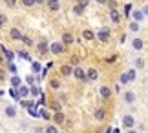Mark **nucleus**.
Returning <instances> with one entry per match:
<instances>
[{"mask_svg":"<svg viewBox=\"0 0 148 133\" xmlns=\"http://www.w3.org/2000/svg\"><path fill=\"white\" fill-rule=\"evenodd\" d=\"M35 133H44V130H40V128H37V130H35Z\"/></svg>","mask_w":148,"mask_h":133,"instance_id":"obj_49","label":"nucleus"},{"mask_svg":"<svg viewBox=\"0 0 148 133\" xmlns=\"http://www.w3.org/2000/svg\"><path fill=\"white\" fill-rule=\"evenodd\" d=\"M71 62H73V64H79V62H81V59H79V57L75 55V57H73V59H71Z\"/></svg>","mask_w":148,"mask_h":133,"instance_id":"obj_44","label":"nucleus"},{"mask_svg":"<svg viewBox=\"0 0 148 133\" xmlns=\"http://www.w3.org/2000/svg\"><path fill=\"white\" fill-rule=\"evenodd\" d=\"M123 128H126V130H134L135 128V119L132 115H124L123 117Z\"/></svg>","mask_w":148,"mask_h":133,"instance_id":"obj_1","label":"nucleus"},{"mask_svg":"<svg viewBox=\"0 0 148 133\" xmlns=\"http://www.w3.org/2000/svg\"><path fill=\"white\" fill-rule=\"evenodd\" d=\"M5 22H8V16H5V15H0V27H4Z\"/></svg>","mask_w":148,"mask_h":133,"instance_id":"obj_34","label":"nucleus"},{"mask_svg":"<svg viewBox=\"0 0 148 133\" xmlns=\"http://www.w3.org/2000/svg\"><path fill=\"white\" fill-rule=\"evenodd\" d=\"M20 84H22V78L16 77V75H13V78H11V86H13V88H18Z\"/></svg>","mask_w":148,"mask_h":133,"instance_id":"obj_22","label":"nucleus"},{"mask_svg":"<svg viewBox=\"0 0 148 133\" xmlns=\"http://www.w3.org/2000/svg\"><path fill=\"white\" fill-rule=\"evenodd\" d=\"M132 46H134V49H143L145 48V42H143V38H134L132 40Z\"/></svg>","mask_w":148,"mask_h":133,"instance_id":"obj_14","label":"nucleus"},{"mask_svg":"<svg viewBox=\"0 0 148 133\" xmlns=\"http://www.w3.org/2000/svg\"><path fill=\"white\" fill-rule=\"evenodd\" d=\"M93 117L97 119V120H102L106 117V109H102V108H99V109H95V113H93Z\"/></svg>","mask_w":148,"mask_h":133,"instance_id":"obj_15","label":"nucleus"},{"mask_svg":"<svg viewBox=\"0 0 148 133\" xmlns=\"http://www.w3.org/2000/svg\"><path fill=\"white\" fill-rule=\"evenodd\" d=\"M51 108H53L55 111H60V102L59 100H53V102H51Z\"/></svg>","mask_w":148,"mask_h":133,"instance_id":"obj_31","label":"nucleus"},{"mask_svg":"<svg viewBox=\"0 0 148 133\" xmlns=\"http://www.w3.org/2000/svg\"><path fill=\"white\" fill-rule=\"evenodd\" d=\"M126 77H128V80H130V82H134V80H135V69H128Z\"/></svg>","mask_w":148,"mask_h":133,"instance_id":"obj_26","label":"nucleus"},{"mask_svg":"<svg viewBox=\"0 0 148 133\" xmlns=\"http://www.w3.org/2000/svg\"><path fill=\"white\" fill-rule=\"evenodd\" d=\"M73 42H75V38H73L71 33H64V35H62V46H70Z\"/></svg>","mask_w":148,"mask_h":133,"instance_id":"obj_11","label":"nucleus"},{"mask_svg":"<svg viewBox=\"0 0 148 133\" xmlns=\"http://www.w3.org/2000/svg\"><path fill=\"white\" fill-rule=\"evenodd\" d=\"M16 71H18V69H16V66H15V64H9V73L16 75Z\"/></svg>","mask_w":148,"mask_h":133,"instance_id":"obj_40","label":"nucleus"},{"mask_svg":"<svg viewBox=\"0 0 148 133\" xmlns=\"http://www.w3.org/2000/svg\"><path fill=\"white\" fill-rule=\"evenodd\" d=\"M82 38H84V40H93V38H95V33L90 31V29H86V31L82 33Z\"/></svg>","mask_w":148,"mask_h":133,"instance_id":"obj_21","label":"nucleus"},{"mask_svg":"<svg viewBox=\"0 0 148 133\" xmlns=\"http://www.w3.org/2000/svg\"><path fill=\"white\" fill-rule=\"evenodd\" d=\"M64 120H66V117H64V113H62V111H57V113L53 115V122H55V124H62Z\"/></svg>","mask_w":148,"mask_h":133,"instance_id":"obj_13","label":"nucleus"},{"mask_svg":"<svg viewBox=\"0 0 148 133\" xmlns=\"http://www.w3.org/2000/svg\"><path fill=\"white\" fill-rule=\"evenodd\" d=\"M27 113H29L31 117H40V113H38L37 106H31V108H27Z\"/></svg>","mask_w":148,"mask_h":133,"instance_id":"obj_23","label":"nucleus"},{"mask_svg":"<svg viewBox=\"0 0 148 133\" xmlns=\"http://www.w3.org/2000/svg\"><path fill=\"white\" fill-rule=\"evenodd\" d=\"M71 73H73V68L70 64L60 66V75H62V77H71Z\"/></svg>","mask_w":148,"mask_h":133,"instance_id":"obj_10","label":"nucleus"},{"mask_svg":"<svg viewBox=\"0 0 148 133\" xmlns=\"http://www.w3.org/2000/svg\"><path fill=\"white\" fill-rule=\"evenodd\" d=\"M48 5H49V9H51V11H59V9H60V5H59V4H48Z\"/></svg>","mask_w":148,"mask_h":133,"instance_id":"obj_39","label":"nucleus"},{"mask_svg":"<svg viewBox=\"0 0 148 133\" xmlns=\"http://www.w3.org/2000/svg\"><path fill=\"white\" fill-rule=\"evenodd\" d=\"M5 115H8L9 119L16 117V108H15V106H8V108H5Z\"/></svg>","mask_w":148,"mask_h":133,"instance_id":"obj_17","label":"nucleus"},{"mask_svg":"<svg viewBox=\"0 0 148 133\" xmlns=\"http://www.w3.org/2000/svg\"><path fill=\"white\" fill-rule=\"evenodd\" d=\"M99 93H101V99L108 100V99H110V97H112V93H113V91H112V88H110V86H101Z\"/></svg>","mask_w":148,"mask_h":133,"instance_id":"obj_6","label":"nucleus"},{"mask_svg":"<svg viewBox=\"0 0 148 133\" xmlns=\"http://www.w3.org/2000/svg\"><path fill=\"white\" fill-rule=\"evenodd\" d=\"M4 78H5V71H4L2 68H0V80H4Z\"/></svg>","mask_w":148,"mask_h":133,"instance_id":"obj_45","label":"nucleus"},{"mask_svg":"<svg viewBox=\"0 0 148 133\" xmlns=\"http://www.w3.org/2000/svg\"><path fill=\"white\" fill-rule=\"evenodd\" d=\"M16 55H18L20 59H24V60H31V57H29V53H27L26 49H20V51H16Z\"/></svg>","mask_w":148,"mask_h":133,"instance_id":"obj_19","label":"nucleus"},{"mask_svg":"<svg viewBox=\"0 0 148 133\" xmlns=\"http://www.w3.org/2000/svg\"><path fill=\"white\" fill-rule=\"evenodd\" d=\"M90 0H77V5H81V8H86Z\"/></svg>","mask_w":148,"mask_h":133,"instance_id":"obj_38","label":"nucleus"},{"mask_svg":"<svg viewBox=\"0 0 148 133\" xmlns=\"http://www.w3.org/2000/svg\"><path fill=\"white\" fill-rule=\"evenodd\" d=\"M110 37H112V31L108 29V27H102V29L97 33V38L101 40V42H108V40H110Z\"/></svg>","mask_w":148,"mask_h":133,"instance_id":"obj_3","label":"nucleus"},{"mask_svg":"<svg viewBox=\"0 0 148 133\" xmlns=\"http://www.w3.org/2000/svg\"><path fill=\"white\" fill-rule=\"evenodd\" d=\"M73 11H75V15H82L84 8H81V5H75V8H73Z\"/></svg>","mask_w":148,"mask_h":133,"instance_id":"obj_36","label":"nucleus"},{"mask_svg":"<svg viewBox=\"0 0 148 133\" xmlns=\"http://www.w3.org/2000/svg\"><path fill=\"white\" fill-rule=\"evenodd\" d=\"M2 60H4V59H2V57H0V64H2Z\"/></svg>","mask_w":148,"mask_h":133,"instance_id":"obj_52","label":"nucleus"},{"mask_svg":"<svg viewBox=\"0 0 148 133\" xmlns=\"http://www.w3.org/2000/svg\"><path fill=\"white\" fill-rule=\"evenodd\" d=\"M48 4H59V0H48Z\"/></svg>","mask_w":148,"mask_h":133,"instance_id":"obj_48","label":"nucleus"},{"mask_svg":"<svg viewBox=\"0 0 148 133\" xmlns=\"http://www.w3.org/2000/svg\"><path fill=\"white\" fill-rule=\"evenodd\" d=\"M49 88L59 89V88H60V80H59V78H49Z\"/></svg>","mask_w":148,"mask_h":133,"instance_id":"obj_20","label":"nucleus"},{"mask_svg":"<svg viewBox=\"0 0 148 133\" xmlns=\"http://www.w3.org/2000/svg\"><path fill=\"white\" fill-rule=\"evenodd\" d=\"M128 133H139V131H135V130H128Z\"/></svg>","mask_w":148,"mask_h":133,"instance_id":"obj_51","label":"nucleus"},{"mask_svg":"<svg viewBox=\"0 0 148 133\" xmlns=\"http://www.w3.org/2000/svg\"><path fill=\"white\" fill-rule=\"evenodd\" d=\"M22 5H26V8H31V5H35V0H22Z\"/></svg>","mask_w":148,"mask_h":133,"instance_id":"obj_33","label":"nucleus"},{"mask_svg":"<svg viewBox=\"0 0 148 133\" xmlns=\"http://www.w3.org/2000/svg\"><path fill=\"white\" fill-rule=\"evenodd\" d=\"M20 40H22V42H24L26 46H33V40H31L29 37H26V35H22V38H20Z\"/></svg>","mask_w":148,"mask_h":133,"instance_id":"obj_28","label":"nucleus"},{"mask_svg":"<svg viewBox=\"0 0 148 133\" xmlns=\"http://www.w3.org/2000/svg\"><path fill=\"white\" fill-rule=\"evenodd\" d=\"M38 51H40V53L44 55V53L48 51V44H46V42H40V44H38Z\"/></svg>","mask_w":148,"mask_h":133,"instance_id":"obj_27","label":"nucleus"},{"mask_svg":"<svg viewBox=\"0 0 148 133\" xmlns=\"http://www.w3.org/2000/svg\"><path fill=\"white\" fill-rule=\"evenodd\" d=\"M5 4H8L9 8H13V5H15V0H5Z\"/></svg>","mask_w":148,"mask_h":133,"instance_id":"obj_46","label":"nucleus"},{"mask_svg":"<svg viewBox=\"0 0 148 133\" xmlns=\"http://www.w3.org/2000/svg\"><path fill=\"white\" fill-rule=\"evenodd\" d=\"M123 99H124V102H126V104H134V102H135V99H137V95H135L134 91H124Z\"/></svg>","mask_w":148,"mask_h":133,"instance_id":"obj_7","label":"nucleus"},{"mask_svg":"<svg viewBox=\"0 0 148 133\" xmlns=\"http://www.w3.org/2000/svg\"><path fill=\"white\" fill-rule=\"evenodd\" d=\"M26 80H27V84H33V82H35V78H33V77H31V75H29V77H27Z\"/></svg>","mask_w":148,"mask_h":133,"instance_id":"obj_47","label":"nucleus"},{"mask_svg":"<svg viewBox=\"0 0 148 133\" xmlns=\"http://www.w3.org/2000/svg\"><path fill=\"white\" fill-rule=\"evenodd\" d=\"M49 51L53 55H62V53H64V46H62L60 42H53L49 46Z\"/></svg>","mask_w":148,"mask_h":133,"instance_id":"obj_4","label":"nucleus"},{"mask_svg":"<svg viewBox=\"0 0 148 133\" xmlns=\"http://www.w3.org/2000/svg\"><path fill=\"white\" fill-rule=\"evenodd\" d=\"M2 53H4V57H2V59H5V60H8L9 64H11V60L15 59V53H13L11 49H8L5 46H2Z\"/></svg>","mask_w":148,"mask_h":133,"instance_id":"obj_9","label":"nucleus"},{"mask_svg":"<svg viewBox=\"0 0 148 133\" xmlns=\"http://www.w3.org/2000/svg\"><path fill=\"white\" fill-rule=\"evenodd\" d=\"M29 95L38 97V95H40V88H38V86H31V88H29Z\"/></svg>","mask_w":148,"mask_h":133,"instance_id":"obj_24","label":"nucleus"},{"mask_svg":"<svg viewBox=\"0 0 148 133\" xmlns=\"http://www.w3.org/2000/svg\"><path fill=\"white\" fill-rule=\"evenodd\" d=\"M16 93H18L20 99H27V97H29V88H27V86H24V84H20Z\"/></svg>","mask_w":148,"mask_h":133,"instance_id":"obj_8","label":"nucleus"},{"mask_svg":"<svg viewBox=\"0 0 148 133\" xmlns=\"http://www.w3.org/2000/svg\"><path fill=\"white\" fill-rule=\"evenodd\" d=\"M40 71V64L38 62H33V73H38Z\"/></svg>","mask_w":148,"mask_h":133,"instance_id":"obj_37","label":"nucleus"},{"mask_svg":"<svg viewBox=\"0 0 148 133\" xmlns=\"http://www.w3.org/2000/svg\"><path fill=\"white\" fill-rule=\"evenodd\" d=\"M84 73H86V80H88V82H92V80H97V78H99V71H97L95 68H90V69H86Z\"/></svg>","mask_w":148,"mask_h":133,"instance_id":"obj_5","label":"nucleus"},{"mask_svg":"<svg viewBox=\"0 0 148 133\" xmlns=\"http://www.w3.org/2000/svg\"><path fill=\"white\" fill-rule=\"evenodd\" d=\"M97 2H99V4H106V2H108V0H97Z\"/></svg>","mask_w":148,"mask_h":133,"instance_id":"obj_50","label":"nucleus"},{"mask_svg":"<svg viewBox=\"0 0 148 133\" xmlns=\"http://www.w3.org/2000/svg\"><path fill=\"white\" fill-rule=\"evenodd\" d=\"M9 95L13 97L15 100H18V99H20V97H18V93H16V89H15V88H11V89H9Z\"/></svg>","mask_w":148,"mask_h":133,"instance_id":"obj_32","label":"nucleus"},{"mask_svg":"<svg viewBox=\"0 0 148 133\" xmlns=\"http://www.w3.org/2000/svg\"><path fill=\"white\" fill-rule=\"evenodd\" d=\"M110 18H112V22H113V24H117V22L121 20V16H119L117 9H110Z\"/></svg>","mask_w":148,"mask_h":133,"instance_id":"obj_16","label":"nucleus"},{"mask_svg":"<svg viewBox=\"0 0 148 133\" xmlns=\"http://www.w3.org/2000/svg\"><path fill=\"white\" fill-rule=\"evenodd\" d=\"M71 75L79 80V82H88V80H86V73H84V69H81V68H73Z\"/></svg>","mask_w":148,"mask_h":133,"instance_id":"obj_2","label":"nucleus"},{"mask_svg":"<svg viewBox=\"0 0 148 133\" xmlns=\"http://www.w3.org/2000/svg\"><path fill=\"white\" fill-rule=\"evenodd\" d=\"M130 9H132V5H130V4L124 5V15H130Z\"/></svg>","mask_w":148,"mask_h":133,"instance_id":"obj_42","label":"nucleus"},{"mask_svg":"<svg viewBox=\"0 0 148 133\" xmlns=\"http://www.w3.org/2000/svg\"><path fill=\"white\" fill-rule=\"evenodd\" d=\"M135 66H137V68H143V66H145V62L141 60V59H137V60H135Z\"/></svg>","mask_w":148,"mask_h":133,"instance_id":"obj_43","label":"nucleus"},{"mask_svg":"<svg viewBox=\"0 0 148 133\" xmlns=\"http://www.w3.org/2000/svg\"><path fill=\"white\" fill-rule=\"evenodd\" d=\"M44 133H59V130H57V126H46Z\"/></svg>","mask_w":148,"mask_h":133,"instance_id":"obj_25","label":"nucleus"},{"mask_svg":"<svg viewBox=\"0 0 148 133\" xmlns=\"http://www.w3.org/2000/svg\"><path fill=\"white\" fill-rule=\"evenodd\" d=\"M106 4L110 5V9H115V5H117V2H115V0H108Z\"/></svg>","mask_w":148,"mask_h":133,"instance_id":"obj_41","label":"nucleus"},{"mask_svg":"<svg viewBox=\"0 0 148 133\" xmlns=\"http://www.w3.org/2000/svg\"><path fill=\"white\" fill-rule=\"evenodd\" d=\"M143 18H145V13H143V11H134V22H137V24H139Z\"/></svg>","mask_w":148,"mask_h":133,"instance_id":"obj_18","label":"nucleus"},{"mask_svg":"<svg viewBox=\"0 0 148 133\" xmlns=\"http://www.w3.org/2000/svg\"><path fill=\"white\" fill-rule=\"evenodd\" d=\"M139 24H137V22H132V24H130V29H132V31H139Z\"/></svg>","mask_w":148,"mask_h":133,"instance_id":"obj_35","label":"nucleus"},{"mask_svg":"<svg viewBox=\"0 0 148 133\" xmlns=\"http://www.w3.org/2000/svg\"><path fill=\"white\" fill-rule=\"evenodd\" d=\"M119 82H121V84H130V80H128V77H126V73H123V75H121Z\"/></svg>","mask_w":148,"mask_h":133,"instance_id":"obj_30","label":"nucleus"},{"mask_svg":"<svg viewBox=\"0 0 148 133\" xmlns=\"http://www.w3.org/2000/svg\"><path fill=\"white\" fill-rule=\"evenodd\" d=\"M38 113H40V117H42V119H46V120H51V115L46 111V109H40Z\"/></svg>","mask_w":148,"mask_h":133,"instance_id":"obj_29","label":"nucleus"},{"mask_svg":"<svg viewBox=\"0 0 148 133\" xmlns=\"http://www.w3.org/2000/svg\"><path fill=\"white\" fill-rule=\"evenodd\" d=\"M9 37L13 38V40H20V38H22V31H20V29H16V27H11Z\"/></svg>","mask_w":148,"mask_h":133,"instance_id":"obj_12","label":"nucleus"}]
</instances>
